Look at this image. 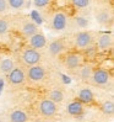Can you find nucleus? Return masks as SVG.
<instances>
[{
	"label": "nucleus",
	"mask_w": 114,
	"mask_h": 122,
	"mask_svg": "<svg viewBox=\"0 0 114 122\" xmlns=\"http://www.w3.org/2000/svg\"><path fill=\"white\" fill-rule=\"evenodd\" d=\"M39 110H41L42 115H44L47 117H50L55 113L56 106L53 101H50V100H43V101L39 104Z\"/></svg>",
	"instance_id": "obj_1"
},
{
	"label": "nucleus",
	"mask_w": 114,
	"mask_h": 122,
	"mask_svg": "<svg viewBox=\"0 0 114 122\" xmlns=\"http://www.w3.org/2000/svg\"><path fill=\"white\" fill-rule=\"evenodd\" d=\"M23 61L27 64L33 66V64H37L41 61V54L37 51H34V49H27L23 53Z\"/></svg>",
	"instance_id": "obj_2"
},
{
	"label": "nucleus",
	"mask_w": 114,
	"mask_h": 122,
	"mask_svg": "<svg viewBox=\"0 0 114 122\" xmlns=\"http://www.w3.org/2000/svg\"><path fill=\"white\" fill-rule=\"evenodd\" d=\"M28 76L33 81H39L44 78V69L39 66H33L28 70Z\"/></svg>",
	"instance_id": "obj_3"
},
{
	"label": "nucleus",
	"mask_w": 114,
	"mask_h": 122,
	"mask_svg": "<svg viewBox=\"0 0 114 122\" xmlns=\"http://www.w3.org/2000/svg\"><path fill=\"white\" fill-rule=\"evenodd\" d=\"M25 80V74L22 69L20 68H14L11 71H10V75H9V81L12 83V84H21L23 83Z\"/></svg>",
	"instance_id": "obj_4"
},
{
	"label": "nucleus",
	"mask_w": 114,
	"mask_h": 122,
	"mask_svg": "<svg viewBox=\"0 0 114 122\" xmlns=\"http://www.w3.org/2000/svg\"><path fill=\"white\" fill-rule=\"evenodd\" d=\"M108 79H109L108 73H107L105 70H103V69L96 70L95 74H93V81H95L96 84H99V85L105 84L107 81H108Z\"/></svg>",
	"instance_id": "obj_5"
},
{
	"label": "nucleus",
	"mask_w": 114,
	"mask_h": 122,
	"mask_svg": "<svg viewBox=\"0 0 114 122\" xmlns=\"http://www.w3.org/2000/svg\"><path fill=\"white\" fill-rule=\"evenodd\" d=\"M66 25V16L61 12H58L53 19V27L55 30H63Z\"/></svg>",
	"instance_id": "obj_6"
},
{
	"label": "nucleus",
	"mask_w": 114,
	"mask_h": 122,
	"mask_svg": "<svg viewBox=\"0 0 114 122\" xmlns=\"http://www.w3.org/2000/svg\"><path fill=\"white\" fill-rule=\"evenodd\" d=\"M30 43L33 48H42L46 46V37L41 33H36L31 37Z\"/></svg>",
	"instance_id": "obj_7"
},
{
	"label": "nucleus",
	"mask_w": 114,
	"mask_h": 122,
	"mask_svg": "<svg viewBox=\"0 0 114 122\" xmlns=\"http://www.w3.org/2000/svg\"><path fill=\"white\" fill-rule=\"evenodd\" d=\"M91 42V35L88 32H81L76 37V45L79 47H86Z\"/></svg>",
	"instance_id": "obj_8"
},
{
	"label": "nucleus",
	"mask_w": 114,
	"mask_h": 122,
	"mask_svg": "<svg viewBox=\"0 0 114 122\" xmlns=\"http://www.w3.org/2000/svg\"><path fill=\"white\" fill-rule=\"evenodd\" d=\"M65 64L68 68H76L81 64V57L77 54H69L65 59Z\"/></svg>",
	"instance_id": "obj_9"
},
{
	"label": "nucleus",
	"mask_w": 114,
	"mask_h": 122,
	"mask_svg": "<svg viewBox=\"0 0 114 122\" xmlns=\"http://www.w3.org/2000/svg\"><path fill=\"white\" fill-rule=\"evenodd\" d=\"M79 97H80V101L81 102H85V104H92L93 102V94L90 89H82L79 94Z\"/></svg>",
	"instance_id": "obj_10"
},
{
	"label": "nucleus",
	"mask_w": 114,
	"mask_h": 122,
	"mask_svg": "<svg viewBox=\"0 0 114 122\" xmlns=\"http://www.w3.org/2000/svg\"><path fill=\"white\" fill-rule=\"evenodd\" d=\"M82 104L80 101H75V102H71L69 106H68V112L70 115H74V116H79V115L82 113Z\"/></svg>",
	"instance_id": "obj_11"
},
{
	"label": "nucleus",
	"mask_w": 114,
	"mask_h": 122,
	"mask_svg": "<svg viewBox=\"0 0 114 122\" xmlns=\"http://www.w3.org/2000/svg\"><path fill=\"white\" fill-rule=\"evenodd\" d=\"M10 121L11 122H26L27 121V115L21 110H16L10 115Z\"/></svg>",
	"instance_id": "obj_12"
},
{
	"label": "nucleus",
	"mask_w": 114,
	"mask_h": 122,
	"mask_svg": "<svg viewBox=\"0 0 114 122\" xmlns=\"http://www.w3.org/2000/svg\"><path fill=\"white\" fill-rule=\"evenodd\" d=\"M63 48H64V45H63V42L61 41H54L52 42L50 45H49V51H50L52 54H58L63 51Z\"/></svg>",
	"instance_id": "obj_13"
},
{
	"label": "nucleus",
	"mask_w": 114,
	"mask_h": 122,
	"mask_svg": "<svg viewBox=\"0 0 114 122\" xmlns=\"http://www.w3.org/2000/svg\"><path fill=\"white\" fill-rule=\"evenodd\" d=\"M110 45H112V37L108 36V35L102 36V37L99 38V41H98V46L101 47L102 49H107L108 47H110Z\"/></svg>",
	"instance_id": "obj_14"
},
{
	"label": "nucleus",
	"mask_w": 114,
	"mask_h": 122,
	"mask_svg": "<svg viewBox=\"0 0 114 122\" xmlns=\"http://www.w3.org/2000/svg\"><path fill=\"white\" fill-rule=\"evenodd\" d=\"M14 69V63L11 59H4L0 63V70L4 71V73H9Z\"/></svg>",
	"instance_id": "obj_15"
},
{
	"label": "nucleus",
	"mask_w": 114,
	"mask_h": 122,
	"mask_svg": "<svg viewBox=\"0 0 114 122\" xmlns=\"http://www.w3.org/2000/svg\"><path fill=\"white\" fill-rule=\"evenodd\" d=\"M36 31H37V28H36V25L34 24H26L23 26V33L28 37H32L33 35H36Z\"/></svg>",
	"instance_id": "obj_16"
},
{
	"label": "nucleus",
	"mask_w": 114,
	"mask_h": 122,
	"mask_svg": "<svg viewBox=\"0 0 114 122\" xmlns=\"http://www.w3.org/2000/svg\"><path fill=\"white\" fill-rule=\"evenodd\" d=\"M49 97H50V101H56V102H59L63 100V92L59 91V90H53L50 94H49Z\"/></svg>",
	"instance_id": "obj_17"
},
{
	"label": "nucleus",
	"mask_w": 114,
	"mask_h": 122,
	"mask_svg": "<svg viewBox=\"0 0 114 122\" xmlns=\"http://www.w3.org/2000/svg\"><path fill=\"white\" fill-rule=\"evenodd\" d=\"M97 20L101 24H108V21L110 20V16L108 15V12H101L97 15Z\"/></svg>",
	"instance_id": "obj_18"
},
{
	"label": "nucleus",
	"mask_w": 114,
	"mask_h": 122,
	"mask_svg": "<svg viewBox=\"0 0 114 122\" xmlns=\"http://www.w3.org/2000/svg\"><path fill=\"white\" fill-rule=\"evenodd\" d=\"M102 110H103V112L104 113H107V115H110V113H113V111H114V105H113V102H104L103 104V106H102Z\"/></svg>",
	"instance_id": "obj_19"
},
{
	"label": "nucleus",
	"mask_w": 114,
	"mask_h": 122,
	"mask_svg": "<svg viewBox=\"0 0 114 122\" xmlns=\"http://www.w3.org/2000/svg\"><path fill=\"white\" fill-rule=\"evenodd\" d=\"M8 4L11 6L12 9H20L21 6L25 4V1L23 0H10V1H8Z\"/></svg>",
	"instance_id": "obj_20"
},
{
	"label": "nucleus",
	"mask_w": 114,
	"mask_h": 122,
	"mask_svg": "<svg viewBox=\"0 0 114 122\" xmlns=\"http://www.w3.org/2000/svg\"><path fill=\"white\" fill-rule=\"evenodd\" d=\"M73 4L76 8H86V6H88L90 1H87V0H75V1H73Z\"/></svg>",
	"instance_id": "obj_21"
},
{
	"label": "nucleus",
	"mask_w": 114,
	"mask_h": 122,
	"mask_svg": "<svg viewBox=\"0 0 114 122\" xmlns=\"http://www.w3.org/2000/svg\"><path fill=\"white\" fill-rule=\"evenodd\" d=\"M31 16H32V19L34 20V22H37V24H42V22H43V20H42V17H41V15H39V14L37 12V11H36V10H33L32 12H31Z\"/></svg>",
	"instance_id": "obj_22"
},
{
	"label": "nucleus",
	"mask_w": 114,
	"mask_h": 122,
	"mask_svg": "<svg viewBox=\"0 0 114 122\" xmlns=\"http://www.w3.org/2000/svg\"><path fill=\"white\" fill-rule=\"evenodd\" d=\"M81 76H82V79H85V80H87V79L91 76V68H88V67H85V68L82 69V71H81Z\"/></svg>",
	"instance_id": "obj_23"
},
{
	"label": "nucleus",
	"mask_w": 114,
	"mask_h": 122,
	"mask_svg": "<svg viewBox=\"0 0 114 122\" xmlns=\"http://www.w3.org/2000/svg\"><path fill=\"white\" fill-rule=\"evenodd\" d=\"M8 22H6L5 20H0V35H4L6 31H8Z\"/></svg>",
	"instance_id": "obj_24"
},
{
	"label": "nucleus",
	"mask_w": 114,
	"mask_h": 122,
	"mask_svg": "<svg viewBox=\"0 0 114 122\" xmlns=\"http://www.w3.org/2000/svg\"><path fill=\"white\" fill-rule=\"evenodd\" d=\"M48 4H49L48 0H36V1H34V5H36V6H38V8L46 6V5H48Z\"/></svg>",
	"instance_id": "obj_25"
},
{
	"label": "nucleus",
	"mask_w": 114,
	"mask_h": 122,
	"mask_svg": "<svg viewBox=\"0 0 114 122\" xmlns=\"http://www.w3.org/2000/svg\"><path fill=\"white\" fill-rule=\"evenodd\" d=\"M6 6H8V1H5V0H0V12L5 11Z\"/></svg>",
	"instance_id": "obj_26"
},
{
	"label": "nucleus",
	"mask_w": 114,
	"mask_h": 122,
	"mask_svg": "<svg viewBox=\"0 0 114 122\" xmlns=\"http://www.w3.org/2000/svg\"><path fill=\"white\" fill-rule=\"evenodd\" d=\"M77 24H79L80 26H86L87 25V21L85 19H77Z\"/></svg>",
	"instance_id": "obj_27"
},
{
	"label": "nucleus",
	"mask_w": 114,
	"mask_h": 122,
	"mask_svg": "<svg viewBox=\"0 0 114 122\" xmlns=\"http://www.w3.org/2000/svg\"><path fill=\"white\" fill-rule=\"evenodd\" d=\"M63 81L65 83V84H69L70 83V78L66 76V75H63Z\"/></svg>",
	"instance_id": "obj_28"
},
{
	"label": "nucleus",
	"mask_w": 114,
	"mask_h": 122,
	"mask_svg": "<svg viewBox=\"0 0 114 122\" xmlns=\"http://www.w3.org/2000/svg\"><path fill=\"white\" fill-rule=\"evenodd\" d=\"M3 86H4V80L0 79V94H1V91H3Z\"/></svg>",
	"instance_id": "obj_29"
},
{
	"label": "nucleus",
	"mask_w": 114,
	"mask_h": 122,
	"mask_svg": "<svg viewBox=\"0 0 114 122\" xmlns=\"http://www.w3.org/2000/svg\"><path fill=\"white\" fill-rule=\"evenodd\" d=\"M34 122H43V121H42V120H36Z\"/></svg>",
	"instance_id": "obj_30"
}]
</instances>
